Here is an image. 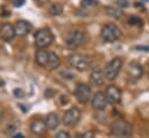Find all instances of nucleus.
<instances>
[{"label":"nucleus","instance_id":"9b49d317","mask_svg":"<svg viewBox=\"0 0 149 138\" xmlns=\"http://www.w3.org/2000/svg\"><path fill=\"white\" fill-rule=\"evenodd\" d=\"M31 29H33V25L24 20H19L14 25L15 35H17V36H26L29 32H31Z\"/></svg>","mask_w":149,"mask_h":138},{"label":"nucleus","instance_id":"0eeeda50","mask_svg":"<svg viewBox=\"0 0 149 138\" xmlns=\"http://www.w3.org/2000/svg\"><path fill=\"white\" fill-rule=\"evenodd\" d=\"M80 116H81L80 110L76 106H72L68 111H65L63 116V124L66 126H73L79 122Z\"/></svg>","mask_w":149,"mask_h":138},{"label":"nucleus","instance_id":"39448f33","mask_svg":"<svg viewBox=\"0 0 149 138\" xmlns=\"http://www.w3.org/2000/svg\"><path fill=\"white\" fill-rule=\"evenodd\" d=\"M101 36L106 42H115L120 39L121 30L114 23H106L101 29Z\"/></svg>","mask_w":149,"mask_h":138},{"label":"nucleus","instance_id":"473e14b6","mask_svg":"<svg viewBox=\"0 0 149 138\" xmlns=\"http://www.w3.org/2000/svg\"><path fill=\"white\" fill-rule=\"evenodd\" d=\"M3 85H5V81H3L2 77H0V88H2Z\"/></svg>","mask_w":149,"mask_h":138},{"label":"nucleus","instance_id":"7c9ffc66","mask_svg":"<svg viewBox=\"0 0 149 138\" xmlns=\"http://www.w3.org/2000/svg\"><path fill=\"white\" fill-rule=\"evenodd\" d=\"M12 138H26V137H24L22 133H16V134H15V136H13Z\"/></svg>","mask_w":149,"mask_h":138},{"label":"nucleus","instance_id":"f03ea898","mask_svg":"<svg viewBox=\"0 0 149 138\" xmlns=\"http://www.w3.org/2000/svg\"><path fill=\"white\" fill-rule=\"evenodd\" d=\"M69 63L78 71H85L91 67V57L84 54H71L69 56Z\"/></svg>","mask_w":149,"mask_h":138},{"label":"nucleus","instance_id":"20e7f679","mask_svg":"<svg viewBox=\"0 0 149 138\" xmlns=\"http://www.w3.org/2000/svg\"><path fill=\"white\" fill-rule=\"evenodd\" d=\"M54 41V35L48 28H41L35 33V46L38 49L49 47Z\"/></svg>","mask_w":149,"mask_h":138},{"label":"nucleus","instance_id":"4be33fe9","mask_svg":"<svg viewBox=\"0 0 149 138\" xmlns=\"http://www.w3.org/2000/svg\"><path fill=\"white\" fill-rule=\"evenodd\" d=\"M128 23H129L130 26H137V27H140V26L143 25V21H142V19L139 18V16H130V18L128 19Z\"/></svg>","mask_w":149,"mask_h":138},{"label":"nucleus","instance_id":"1a4fd4ad","mask_svg":"<svg viewBox=\"0 0 149 138\" xmlns=\"http://www.w3.org/2000/svg\"><path fill=\"white\" fill-rule=\"evenodd\" d=\"M105 96L107 98V102L111 104H118L121 101V91L116 85H109L106 89Z\"/></svg>","mask_w":149,"mask_h":138},{"label":"nucleus","instance_id":"c756f323","mask_svg":"<svg viewBox=\"0 0 149 138\" xmlns=\"http://www.w3.org/2000/svg\"><path fill=\"white\" fill-rule=\"evenodd\" d=\"M35 1H36V2H37V4L40 5V6H42V5H44V4H47V2L49 1V0H35Z\"/></svg>","mask_w":149,"mask_h":138},{"label":"nucleus","instance_id":"cd10ccee","mask_svg":"<svg viewBox=\"0 0 149 138\" xmlns=\"http://www.w3.org/2000/svg\"><path fill=\"white\" fill-rule=\"evenodd\" d=\"M24 2H26V0H13V5L15 7H21Z\"/></svg>","mask_w":149,"mask_h":138},{"label":"nucleus","instance_id":"a211bd4d","mask_svg":"<svg viewBox=\"0 0 149 138\" xmlns=\"http://www.w3.org/2000/svg\"><path fill=\"white\" fill-rule=\"evenodd\" d=\"M50 69H57L61 65V60L58 57V55H56L55 53H49V57H48V64H47Z\"/></svg>","mask_w":149,"mask_h":138},{"label":"nucleus","instance_id":"aec40b11","mask_svg":"<svg viewBox=\"0 0 149 138\" xmlns=\"http://www.w3.org/2000/svg\"><path fill=\"white\" fill-rule=\"evenodd\" d=\"M49 13L50 15L52 16H57V15H61L63 13V6L59 4V2H56V4H52L49 8Z\"/></svg>","mask_w":149,"mask_h":138},{"label":"nucleus","instance_id":"5701e85b","mask_svg":"<svg viewBox=\"0 0 149 138\" xmlns=\"http://www.w3.org/2000/svg\"><path fill=\"white\" fill-rule=\"evenodd\" d=\"M13 95H14L16 98H24L26 92H24L21 88H15V89L13 90Z\"/></svg>","mask_w":149,"mask_h":138},{"label":"nucleus","instance_id":"f8f14e48","mask_svg":"<svg viewBox=\"0 0 149 138\" xmlns=\"http://www.w3.org/2000/svg\"><path fill=\"white\" fill-rule=\"evenodd\" d=\"M107 98L105 96L104 92L101 91H98L93 95L92 97V108L95 109V110H104L107 105Z\"/></svg>","mask_w":149,"mask_h":138},{"label":"nucleus","instance_id":"f257e3e1","mask_svg":"<svg viewBox=\"0 0 149 138\" xmlns=\"http://www.w3.org/2000/svg\"><path fill=\"white\" fill-rule=\"evenodd\" d=\"M111 131L114 136L116 137H128V136H132V132H133V129H132V125L123 118H116L112 125H111Z\"/></svg>","mask_w":149,"mask_h":138},{"label":"nucleus","instance_id":"6e6552de","mask_svg":"<svg viewBox=\"0 0 149 138\" xmlns=\"http://www.w3.org/2000/svg\"><path fill=\"white\" fill-rule=\"evenodd\" d=\"M83 42H84V33L80 30H73L66 37V46L71 49H76L80 47Z\"/></svg>","mask_w":149,"mask_h":138},{"label":"nucleus","instance_id":"2eb2a0df","mask_svg":"<svg viewBox=\"0 0 149 138\" xmlns=\"http://www.w3.org/2000/svg\"><path fill=\"white\" fill-rule=\"evenodd\" d=\"M47 125H45V122L43 119H34L31 123H30V130L34 134H37V136H43L45 132H47Z\"/></svg>","mask_w":149,"mask_h":138},{"label":"nucleus","instance_id":"412c9836","mask_svg":"<svg viewBox=\"0 0 149 138\" xmlns=\"http://www.w3.org/2000/svg\"><path fill=\"white\" fill-rule=\"evenodd\" d=\"M99 5V1L98 0H81L80 1V6L83 7V8H86V9H88V8H94V7H97Z\"/></svg>","mask_w":149,"mask_h":138},{"label":"nucleus","instance_id":"b1692460","mask_svg":"<svg viewBox=\"0 0 149 138\" xmlns=\"http://www.w3.org/2000/svg\"><path fill=\"white\" fill-rule=\"evenodd\" d=\"M77 138H94V134L92 131H86L83 133H78Z\"/></svg>","mask_w":149,"mask_h":138},{"label":"nucleus","instance_id":"7ed1b4c3","mask_svg":"<svg viewBox=\"0 0 149 138\" xmlns=\"http://www.w3.org/2000/svg\"><path fill=\"white\" fill-rule=\"evenodd\" d=\"M123 65V60L121 57H114L113 60H111L105 69H104V75H105V78L108 80V81H113L116 78V76L119 75L121 68Z\"/></svg>","mask_w":149,"mask_h":138},{"label":"nucleus","instance_id":"6ab92c4d","mask_svg":"<svg viewBox=\"0 0 149 138\" xmlns=\"http://www.w3.org/2000/svg\"><path fill=\"white\" fill-rule=\"evenodd\" d=\"M106 13H107L108 16H112L113 19H119V18L121 16V14H122V12H121L120 8H118V7H112V6L106 7Z\"/></svg>","mask_w":149,"mask_h":138},{"label":"nucleus","instance_id":"ddd939ff","mask_svg":"<svg viewBox=\"0 0 149 138\" xmlns=\"http://www.w3.org/2000/svg\"><path fill=\"white\" fill-rule=\"evenodd\" d=\"M105 82V75L104 71L100 68H94L92 69L91 74H90V83L94 87H100Z\"/></svg>","mask_w":149,"mask_h":138},{"label":"nucleus","instance_id":"393cba45","mask_svg":"<svg viewBox=\"0 0 149 138\" xmlns=\"http://www.w3.org/2000/svg\"><path fill=\"white\" fill-rule=\"evenodd\" d=\"M55 138H71V136L69 134V132H66L64 130H61V131L57 132V134H56Z\"/></svg>","mask_w":149,"mask_h":138},{"label":"nucleus","instance_id":"c9c22d12","mask_svg":"<svg viewBox=\"0 0 149 138\" xmlns=\"http://www.w3.org/2000/svg\"><path fill=\"white\" fill-rule=\"evenodd\" d=\"M144 1H148V0H144Z\"/></svg>","mask_w":149,"mask_h":138},{"label":"nucleus","instance_id":"423d86ee","mask_svg":"<svg viewBox=\"0 0 149 138\" xmlns=\"http://www.w3.org/2000/svg\"><path fill=\"white\" fill-rule=\"evenodd\" d=\"M74 96L79 103L85 104L91 99V88L85 83H78L74 89Z\"/></svg>","mask_w":149,"mask_h":138},{"label":"nucleus","instance_id":"a878e982","mask_svg":"<svg viewBox=\"0 0 149 138\" xmlns=\"http://www.w3.org/2000/svg\"><path fill=\"white\" fill-rule=\"evenodd\" d=\"M135 49L136 50H140V51H147V53H149V47L148 46H136Z\"/></svg>","mask_w":149,"mask_h":138},{"label":"nucleus","instance_id":"c85d7f7f","mask_svg":"<svg viewBox=\"0 0 149 138\" xmlns=\"http://www.w3.org/2000/svg\"><path fill=\"white\" fill-rule=\"evenodd\" d=\"M61 75H62L63 77H69V80H72V78H73V76H72L71 74H69V73H64V71H63V73H61Z\"/></svg>","mask_w":149,"mask_h":138},{"label":"nucleus","instance_id":"bb28decb","mask_svg":"<svg viewBox=\"0 0 149 138\" xmlns=\"http://www.w3.org/2000/svg\"><path fill=\"white\" fill-rule=\"evenodd\" d=\"M118 5L121 7H127L129 5V0H118Z\"/></svg>","mask_w":149,"mask_h":138},{"label":"nucleus","instance_id":"4468645a","mask_svg":"<svg viewBox=\"0 0 149 138\" xmlns=\"http://www.w3.org/2000/svg\"><path fill=\"white\" fill-rule=\"evenodd\" d=\"M0 36L3 41L9 42L14 39L15 36V30H14V26L10 23H3L0 27Z\"/></svg>","mask_w":149,"mask_h":138},{"label":"nucleus","instance_id":"dca6fc26","mask_svg":"<svg viewBox=\"0 0 149 138\" xmlns=\"http://www.w3.org/2000/svg\"><path fill=\"white\" fill-rule=\"evenodd\" d=\"M44 122H45V125H47V127H48L49 130H55V129L58 127V125H59V117H58L57 113L50 112V113L47 116V118H45Z\"/></svg>","mask_w":149,"mask_h":138},{"label":"nucleus","instance_id":"72a5a7b5","mask_svg":"<svg viewBox=\"0 0 149 138\" xmlns=\"http://www.w3.org/2000/svg\"><path fill=\"white\" fill-rule=\"evenodd\" d=\"M30 138H42V136H37V134H34V136H31Z\"/></svg>","mask_w":149,"mask_h":138},{"label":"nucleus","instance_id":"9d476101","mask_svg":"<svg viewBox=\"0 0 149 138\" xmlns=\"http://www.w3.org/2000/svg\"><path fill=\"white\" fill-rule=\"evenodd\" d=\"M143 67L142 64H140L139 62H132L128 67V76H129V80L136 82L139 81L142 76H143Z\"/></svg>","mask_w":149,"mask_h":138},{"label":"nucleus","instance_id":"2f4dec72","mask_svg":"<svg viewBox=\"0 0 149 138\" xmlns=\"http://www.w3.org/2000/svg\"><path fill=\"white\" fill-rule=\"evenodd\" d=\"M135 7H137V8H141V9H143V5H142L141 2H135Z\"/></svg>","mask_w":149,"mask_h":138},{"label":"nucleus","instance_id":"f704fd0d","mask_svg":"<svg viewBox=\"0 0 149 138\" xmlns=\"http://www.w3.org/2000/svg\"><path fill=\"white\" fill-rule=\"evenodd\" d=\"M125 138H133L132 136H128V137H125Z\"/></svg>","mask_w":149,"mask_h":138},{"label":"nucleus","instance_id":"f3484780","mask_svg":"<svg viewBox=\"0 0 149 138\" xmlns=\"http://www.w3.org/2000/svg\"><path fill=\"white\" fill-rule=\"evenodd\" d=\"M48 57H49V53L44 49H38L36 53V63L41 67H47L48 64Z\"/></svg>","mask_w":149,"mask_h":138}]
</instances>
